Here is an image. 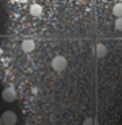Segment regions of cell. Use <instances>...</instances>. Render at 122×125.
<instances>
[{
    "mask_svg": "<svg viewBox=\"0 0 122 125\" xmlns=\"http://www.w3.org/2000/svg\"><path fill=\"white\" fill-rule=\"evenodd\" d=\"M51 67L55 70L56 73L64 71V70H66V67H67V59H66V57H63V55L54 57L53 61H51Z\"/></svg>",
    "mask_w": 122,
    "mask_h": 125,
    "instance_id": "1",
    "label": "cell"
},
{
    "mask_svg": "<svg viewBox=\"0 0 122 125\" xmlns=\"http://www.w3.org/2000/svg\"><path fill=\"white\" fill-rule=\"evenodd\" d=\"M17 1H19V3H26L28 0H17Z\"/></svg>",
    "mask_w": 122,
    "mask_h": 125,
    "instance_id": "10",
    "label": "cell"
},
{
    "mask_svg": "<svg viewBox=\"0 0 122 125\" xmlns=\"http://www.w3.org/2000/svg\"><path fill=\"white\" fill-rule=\"evenodd\" d=\"M113 15L116 17H121L122 16V3H117L113 7Z\"/></svg>",
    "mask_w": 122,
    "mask_h": 125,
    "instance_id": "7",
    "label": "cell"
},
{
    "mask_svg": "<svg viewBox=\"0 0 122 125\" xmlns=\"http://www.w3.org/2000/svg\"><path fill=\"white\" fill-rule=\"evenodd\" d=\"M29 13L32 16H39L41 13H42V7H41L39 4H32L29 7Z\"/></svg>",
    "mask_w": 122,
    "mask_h": 125,
    "instance_id": "6",
    "label": "cell"
},
{
    "mask_svg": "<svg viewBox=\"0 0 122 125\" xmlns=\"http://www.w3.org/2000/svg\"><path fill=\"white\" fill-rule=\"evenodd\" d=\"M94 53H96V55L99 57V58H104V57L106 55V53H108V49H106V46H105L104 43H97L96 49H94Z\"/></svg>",
    "mask_w": 122,
    "mask_h": 125,
    "instance_id": "5",
    "label": "cell"
},
{
    "mask_svg": "<svg viewBox=\"0 0 122 125\" xmlns=\"http://www.w3.org/2000/svg\"><path fill=\"white\" fill-rule=\"evenodd\" d=\"M83 125H97V121L93 119H85L83 121Z\"/></svg>",
    "mask_w": 122,
    "mask_h": 125,
    "instance_id": "9",
    "label": "cell"
},
{
    "mask_svg": "<svg viewBox=\"0 0 122 125\" xmlns=\"http://www.w3.org/2000/svg\"><path fill=\"white\" fill-rule=\"evenodd\" d=\"M114 26H116V29H117V30L122 32V16H121V17H117L116 22H114Z\"/></svg>",
    "mask_w": 122,
    "mask_h": 125,
    "instance_id": "8",
    "label": "cell"
},
{
    "mask_svg": "<svg viewBox=\"0 0 122 125\" xmlns=\"http://www.w3.org/2000/svg\"><path fill=\"white\" fill-rule=\"evenodd\" d=\"M21 49L25 53H32V52H34V49H36V43L33 40H24L21 42Z\"/></svg>",
    "mask_w": 122,
    "mask_h": 125,
    "instance_id": "4",
    "label": "cell"
},
{
    "mask_svg": "<svg viewBox=\"0 0 122 125\" xmlns=\"http://www.w3.org/2000/svg\"><path fill=\"white\" fill-rule=\"evenodd\" d=\"M0 117H1L3 125H16L17 123V115L12 111H5Z\"/></svg>",
    "mask_w": 122,
    "mask_h": 125,
    "instance_id": "2",
    "label": "cell"
},
{
    "mask_svg": "<svg viewBox=\"0 0 122 125\" xmlns=\"http://www.w3.org/2000/svg\"><path fill=\"white\" fill-rule=\"evenodd\" d=\"M1 97L4 101H7V103H12V101H15L17 99V92H16L15 88H12V87H7V88L3 90Z\"/></svg>",
    "mask_w": 122,
    "mask_h": 125,
    "instance_id": "3",
    "label": "cell"
},
{
    "mask_svg": "<svg viewBox=\"0 0 122 125\" xmlns=\"http://www.w3.org/2000/svg\"><path fill=\"white\" fill-rule=\"evenodd\" d=\"M0 125H3V121H1V117H0Z\"/></svg>",
    "mask_w": 122,
    "mask_h": 125,
    "instance_id": "11",
    "label": "cell"
}]
</instances>
